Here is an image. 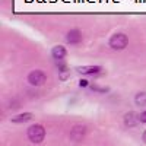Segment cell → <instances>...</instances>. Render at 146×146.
<instances>
[{
  "mask_svg": "<svg viewBox=\"0 0 146 146\" xmlns=\"http://www.w3.org/2000/svg\"><path fill=\"white\" fill-rule=\"evenodd\" d=\"M129 45V36L124 32H114L108 40V47L114 51H121Z\"/></svg>",
  "mask_w": 146,
  "mask_h": 146,
  "instance_id": "obj_1",
  "label": "cell"
},
{
  "mask_svg": "<svg viewBox=\"0 0 146 146\" xmlns=\"http://www.w3.org/2000/svg\"><path fill=\"white\" fill-rule=\"evenodd\" d=\"M27 136H28L31 143L40 145L45 139V127L42 124H32L27 130Z\"/></svg>",
  "mask_w": 146,
  "mask_h": 146,
  "instance_id": "obj_2",
  "label": "cell"
},
{
  "mask_svg": "<svg viewBox=\"0 0 146 146\" xmlns=\"http://www.w3.org/2000/svg\"><path fill=\"white\" fill-rule=\"evenodd\" d=\"M48 76H47V73L41 69H34L28 73V76H27V82L31 85V86L34 88H40L42 86V85H45Z\"/></svg>",
  "mask_w": 146,
  "mask_h": 146,
  "instance_id": "obj_3",
  "label": "cell"
},
{
  "mask_svg": "<svg viewBox=\"0 0 146 146\" xmlns=\"http://www.w3.org/2000/svg\"><path fill=\"white\" fill-rule=\"evenodd\" d=\"M64 40H66V44H67V45H70V47H76V45L82 44V41H83V34H82L80 29L73 28V29H70V31L66 32Z\"/></svg>",
  "mask_w": 146,
  "mask_h": 146,
  "instance_id": "obj_4",
  "label": "cell"
},
{
  "mask_svg": "<svg viewBox=\"0 0 146 146\" xmlns=\"http://www.w3.org/2000/svg\"><path fill=\"white\" fill-rule=\"evenodd\" d=\"M75 70L82 76H98L102 72V66L98 64H88V66H76Z\"/></svg>",
  "mask_w": 146,
  "mask_h": 146,
  "instance_id": "obj_5",
  "label": "cell"
},
{
  "mask_svg": "<svg viewBox=\"0 0 146 146\" xmlns=\"http://www.w3.org/2000/svg\"><path fill=\"white\" fill-rule=\"evenodd\" d=\"M85 136H86V126H83V124L73 126V129L70 130V135H69L72 142H80Z\"/></svg>",
  "mask_w": 146,
  "mask_h": 146,
  "instance_id": "obj_6",
  "label": "cell"
},
{
  "mask_svg": "<svg viewBox=\"0 0 146 146\" xmlns=\"http://www.w3.org/2000/svg\"><path fill=\"white\" fill-rule=\"evenodd\" d=\"M67 56V48L64 45H54L51 48V57L54 62H63Z\"/></svg>",
  "mask_w": 146,
  "mask_h": 146,
  "instance_id": "obj_7",
  "label": "cell"
},
{
  "mask_svg": "<svg viewBox=\"0 0 146 146\" xmlns=\"http://www.w3.org/2000/svg\"><path fill=\"white\" fill-rule=\"evenodd\" d=\"M124 126L129 127V129H133V127H136L139 123H140V120H139V114H136L135 111H129L124 114Z\"/></svg>",
  "mask_w": 146,
  "mask_h": 146,
  "instance_id": "obj_8",
  "label": "cell"
},
{
  "mask_svg": "<svg viewBox=\"0 0 146 146\" xmlns=\"http://www.w3.org/2000/svg\"><path fill=\"white\" fill-rule=\"evenodd\" d=\"M34 117L32 113H21V114H16L13 117H10V121L12 123H15V124H23V123H28V121H31Z\"/></svg>",
  "mask_w": 146,
  "mask_h": 146,
  "instance_id": "obj_9",
  "label": "cell"
},
{
  "mask_svg": "<svg viewBox=\"0 0 146 146\" xmlns=\"http://www.w3.org/2000/svg\"><path fill=\"white\" fill-rule=\"evenodd\" d=\"M135 104L137 107H146V92L142 91V92H137L135 95Z\"/></svg>",
  "mask_w": 146,
  "mask_h": 146,
  "instance_id": "obj_10",
  "label": "cell"
},
{
  "mask_svg": "<svg viewBox=\"0 0 146 146\" xmlns=\"http://www.w3.org/2000/svg\"><path fill=\"white\" fill-rule=\"evenodd\" d=\"M89 89L92 91V92H95V94H107V92H110V88L108 86H100V85H96V83H91L89 85Z\"/></svg>",
  "mask_w": 146,
  "mask_h": 146,
  "instance_id": "obj_11",
  "label": "cell"
},
{
  "mask_svg": "<svg viewBox=\"0 0 146 146\" xmlns=\"http://www.w3.org/2000/svg\"><path fill=\"white\" fill-rule=\"evenodd\" d=\"M58 78H60V80H67L69 78H70V70L67 69V70H63V72H58Z\"/></svg>",
  "mask_w": 146,
  "mask_h": 146,
  "instance_id": "obj_12",
  "label": "cell"
},
{
  "mask_svg": "<svg viewBox=\"0 0 146 146\" xmlns=\"http://www.w3.org/2000/svg\"><path fill=\"white\" fill-rule=\"evenodd\" d=\"M89 80L88 79H80L79 80V88H89Z\"/></svg>",
  "mask_w": 146,
  "mask_h": 146,
  "instance_id": "obj_13",
  "label": "cell"
},
{
  "mask_svg": "<svg viewBox=\"0 0 146 146\" xmlns=\"http://www.w3.org/2000/svg\"><path fill=\"white\" fill-rule=\"evenodd\" d=\"M139 120H140V123H142V124H146V110L139 114Z\"/></svg>",
  "mask_w": 146,
  "mask_h": 146,
  "instance_id": "obj_14",
  "label": "cell"
},
{
  "mask_svg": "<svg viewBox=\"0 0 146 146\" xmlns=\"http://www.w3.org/2000/svg\"><path fill=\"white\" fill-rule=\"evenodd\" d=\"M142 140H143V143L146 145V130L143 131V135H142Z\"/></svg>",
  "mask_w": 146,
  "mask_h": 146,
  "instance_id": "obj_15",
  "label": "cell"
}]
</instances>
